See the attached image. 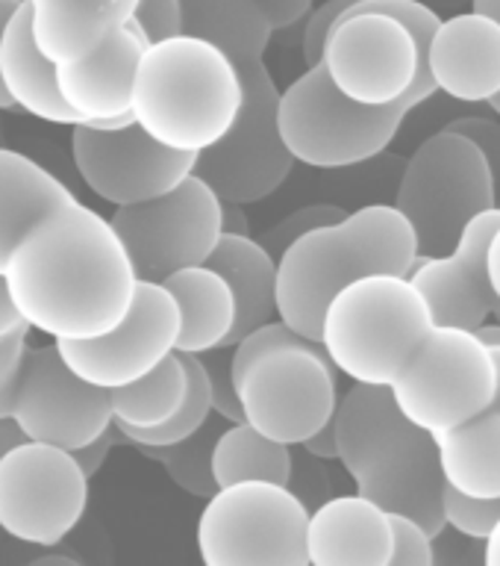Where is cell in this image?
I'll return each instance as SVG.
<instances>
[{
  "label": "cell",
  "instance_id": "obj_38",
  "mask_svg": "<svg viewBox=\"0 0 500 566\" xmlns=\"http://www.w3.org/2000/svg\"><path fill=\"white\" fill-rule=\"evenodd\" d=\"M357 3H360V0H327L325 7H318L309 12V18L304 21V60H307V65H316V62L321 60L330 27H333L348 9L357 7Z\"/></svg>",
  "mask_w": 500,
  "mask_h": 566
},
{
  "label": "cell",
  "instance_id": "obj_20",
  "mask_svg": "<svg viewBox=\"0 0 500 566\" xmlns=\"http://www.w3.org/2000/svg\"><path fill=\"white\" fill-rule=\"evenodd\" d=\"M439 92L462 104H489L500 92V24L483 12L442 18L427 53Z\"/></svg>",
  "mask_w": 500,
  "mask_h": 566
},
{
  "label": "cell",
  "instance_id": "obj_1",
  "mask_svg": "<svg viewBox=\"0 0 500 566\" xmlns=\"http://www.w3.org/2000/svg\"><path fill=\"white\" fill-rule=\"evenodd\" d=\"M9 295L39 334L95 339L130 313L139 274L130 251L86 203H65L26 230L9 256Z\"/></svg>",
  "mask_w": 500,
  "mask_h": 566
},
{
  "label": "cell",
  "instance_id": "obj_56",
  "mask_svg": "<svg viewBox=\"0 0 500 566\" xmlns=\"http://www.w3.org/2000/svg\"><path fill=\"white\" fill-rule=\"evenodd\" d=\"M498 203H500V198H498Z\"/></svg>",
  "mask_w": 500,
  "mask_h": 566
},
{
  "label": "cell",
  "instance_id": "obj_55",
  "mask_svg": "<svg viewBox=\"0 0 500 566\" xmlns=\"http://www.w3.org/2000/svg\"><path fill=\"white\" fill-rule=\"evenodd\" d=\"M18 3H26V0H18Z\"/></svg>",
  "mask_w": 500,
  "mask_h": 566
},
{
  "label": "cell",
  "instance_id": "obj_39",
  "mask_svg": "<svg viewBox=\"0 0 500 566\" xmlns=\"http://www.w3.org/2000/svg\"><path fill=\"white\" fill-rule=\"evenodd\" d=\"M316 454H309L304 449V458H295V467H291V478H289V486L295 493L307 502V507H318V504L330 499V478L327 472L316 463Z\"/></svg>",
  "mask_w": 500,
  "mask_h": 566
},
{
  "label": "cell",
  "instance_id": "obj_52",
  "mask_svg": "<svg viewBox=\"0 0 500 566\" xmlns=\"http://www.w3.org/2000/svg\"><path fill=\"white\" fill-rule=\"evenodd\" d=\"M44 564H77V560H71V557H60V555L39 557V560H35V566H44Z\"/></svg>",
  "mask_w": 500,
  "mask_h": 566
},
{
  "label": "cell",
  "instance_id": "obj_28",
  "mask_svg": "<svg viewBox=\"0 0 500 566\" xmlns=\"http://www.w3.org/2000/svg\"><path fill=\"white\" fill-rule=\"evenodd\" d=\"M183 33L219 44L236 65L263 60L277 33L256 0H183Z\"/></svg>",
  "mask_w": 500,
  "mask_h": 566
},
{
  "label": "cell",
  "instance_id": "obj_17",
  "mask_svg": "<svg viewBox=\"0 0 500 566\" xmlns=\"http://www.w3.org/2000/svg\"><path fill=\"white\" fill-rule=\"evenodd\" d=\"M12 419L26 440L77 451L115 424L113 396L74 375L56 343L26 348Z\"/></svg>",
  "mask_w": 500,
  "mask_h": 566
},
{
  "label": "cell",
  "instance_id": "obj_45",
  "mask_svg": "<svg viewBox=\"0 0 500 566\" xmlns=\"http://www.w3.org/2000/svg\"><path fill=\"white\" fill-rule=\"evenodd\" d=\"M245 203L224 201V233H251V221H247Z\"/></svg>",
  "mask_w": 500,
  "mask_h": 566
},
{
  "label": "cell",
  "instance_id": "obj_36",
  "mask_svg": "<svg viewBox=\"0 0 500 566\" xmlns=\"http://www.w3.org/2000/svg\"><path fill=\"white\" fill-rule=\"evenodd\" d=\"M130 21L150 44L183 35V0H139Z\"/></svg>",
  "mask_w": 500,
  "mask_h": 566
},
{
  "label": "cell",
  "instance_id": "obj_44",
  "mask_svg": "<svg viewBox=\"0 0 500 566\" xmlns=\"http://www.w3.org/2000/svg\"><path fill=\"white\" fill-rule=\"evenodd\" d=\"M21 327H26V322L24 316L18 313L12 295H9L7 277L0 274V339H7L9 334H15Z\"/></svg>",
  "mask_w": 500,
  "mask_h": 566
},
{
  "label": "cell",
  "instance_id": "obj_29",
  "mask_svg": "<svg viewBox=\"0 0 500 566\" xmlns=\"http://www.w3.org/2000/svg\"><path fill=\"white\" fill-rule=\"evenodd\" d=\"M295 454L291 446L277 442L256 431L251 422H227L215 440L212 451V472L219 486L236 484V481H277L289 484Z\"/></svg>",
  "mask_w": 500,
  "mask_h": 566
},
{
  "label": "cell",
  "instance_id": "obj_37",
  "mask_svg": "<svg viewBox=\"0 0 500 566\" xmlns=\"http://www.w3.org/2000/svg\"><path fill=\"white\" fill-rule=\"evenodd\" d=\"M33 327L26 325L15 334H9L7 339H0V419H9L15 410L18 380H21V369L26 360V334Z\"/></svg>",
  "mask_w": 500,
  "mask_h": 566
},
{
  "label": "cell",
  "instance_id": "obj_24",
  "mask_svg": "<svg viewBox=\"0 0 500 566\" xmlns=\"http://www.w3.org/2000/svg\"><path fill=\"white\" fill-rule=\"evenodd\" d=\"M162 283L180 304V318H183L177 352L206 354L227 348L238 316L236 292L227 277L210 263H201L168 274Z\"/></svg>",
  "mask_w": 500,
  "mask_h": 566
},
{
  "label": "cell",
  "instance_id": "obj_3",
  "mask_svg": "<svg viewBox=\"0 0 500 566\" xmlns=\"http://www.w3.org/2000/svg\"><path fill=\"white\" fill-rule=\"evenodd\" d=\"M418 254L415 228L395 203H369L307 230L280 256L277 316L321 343V318L336 292L374 272L409 274Z\"/></svg>",
  "mask_w": 500,
  "mask_h": 566
},
{
  "label": "cell",
  "instance_id": "obj_30",
  "mask_svg": "<svg viewBox=\"0 0 500 566\" xmlns=\"http://www.w3.org/2000/svg\"><path fill=\"white\" fill-rule=\"evenodd\" d=\"M115 428H157L180 413L189 396V371L183 354L174 352L145 378L109 389Z\"/></svg>",
  "mask_w": 500,
  "mask_h": 566
},
{
  "label": "cell",
  "instance_id": "obj_40",
  "mask_svg": "<svg viewBox=\"0 0 500 566\" xmlns=\"http://www.w3.org/2000/svg\"><path fill=\"white\" fill-rule=\"evenodd\" d=\"M448 127L454 130H462L466 136L480 145V150L486 154L489 159V166H492V175H494V184H498V192H500V122L498 118H486V115H462L457 122H450Z\"/></svg>",
  "mask_w": 500,
  "mask_h": 566
},
{
  "label": "cell",
  "instance_id": "obj_46",
  "mask_svg": "<svg viewBox=\"0 0 500 566\" xmlns=\"http://www.w3.org/2000/svg\"><path fill=\"white\" fill-rule=\"evenodd\" d=\"M21 7L18 0H0V42H3V33H7L9 18L15 15V9ZM12 97H9L7 86H3V80H0V109H12Z\"/></svg>",
  "mask_w": 500,
  "mask_h": 566
},
{
  "label": "cell",
  "instance_id": "obj_5",
  "mask_svg": "<svg viewBox=\"0 0 500 566\" xmlns=\"http://www.w3.org/2000/svg\"><path fill=\"white\" fill-rule=\"evenodd\" d=\"M336 375L325 345L298 334L280 316L233 345V378L245 422L286 446H304L333 419Z\"/></svg>",
  "mask_w": 500,
  "mask_h": 566
},
{
  "label": "cell",
  "instance_id": "obj_19",
  "mask_svg": "<svg viewBox=\"0 0 500 566\" xmlns=\"http://www.w3.org/2000/svg\"><path fill=\"white\" fill-rule=\"evenodd\" d=\"M150 42L139 27L127 21L118 33L83 60L56 69L65 104L97 130H118L136 122L132 83Z\"/></svg>",
  "mask_w": 500,
  "mask_h": 566
},
{
  "label": "cell",
  "instance_id": "obj_32",
  "mask_svg": "<svg viewBox=\"0 0 500 566\" xmlns=\"http://www.w3.org/2000/svg\"><path fill=\"white\" fill-rule=\"evenodd\" d=\"M442 507H445L448 528L468 539H477V543H483L492 534L500 516V499H475V495L459 493L454 486H445Z\"/></svg>",
  "mask_w": 500,
  "mask_h": 566
},
{
  "label": "cell",
  "instance_id": "obj_2",
  "mask_svg": "<svg viewBox=\"0 0 500 566\" xmlns=\"http://www.w3.org/2000/svg\"><path fill=\"white\" fill-rule=\"evenodd\" d=\"M339 460L362 495L389 513H409L430 534L445 531V472L436 437L409 422L392 387L353 384L336 407Z\"/></svg>",
  "mask_w": 500,
  "mask_h": 566
},
{
  "label": "cell",
  "instance_id": "obj_35",
  "mask_svg": "<svg viewBox=\"0 0 500 566\" xmlns=\"http://www.w3.org/2000/svg\"><path fill=\"white\" fill-rule=\"evenodd\" d=\"M210 371L212 384V407L215 413L224 416L227 422H245L242 401H238L236 378H233V348H215V352L201 354Z\"/></svg>",
  "mask_w": 500,
  "mask_h": 566
},
{
  "label": "cell",
  "instance_id": "obj_47",
  "mask_svg": "<svg viewBox=\"0 0 500 566\" xmlns=\"http://www.w3.org/2000/svg\"><path fill=\"white\" fill-rule=\"evenodd\" d=\"M489 281H492V290L500 301V224L494 230L492 242H489ZM494 316H500V304L494 307Z\"/></svg>",
  "mask_w": 500,
  "mask_h": 566
},
{
  "label": "cell",
  "instance_id": "obj_53",
  "mask_svg": "<svg viewBox=\"0 0 500 566\" xmlns=\"http://www.w3.org/2000/svg\"><path fill=\"white\" fill-rule=\"evenodd\" d=\"M492 354L494 360H498V398H494V410H500V345H492Z\"/></svg>",
  "mask_w": 500,
  "mask_h": 566
},
{
  "label": "cell",
  "instance_id": "obj_18",
  "mask_svg": "<svg viewBox=\"0 0 500 566\" xmlns=\"http://www.w3.org/2000/svg\"><path fill=\"white\" fill-rule=\"evenodd\" d=\"M500 224V203L468 221L445 254H418L409 277L427 295L436 325L468 331L489 322L500 301L489 281V242Z\"/></svg>",
  "mask_w": 500,
  "mask_h": 566
},
{
  "label": "cell",
  "instance_id": "obj_54",
  "mask_svg": "<svg viewBox=\"0 0 500 566\" xmlns=\"http://www.w3.org/2000/svg\"><path fill=\"white\" fill-rule=\"evenodd\" d=\"M489 106H492V113L498 115V118H500V92H498V95L492 97V101H489Z\"/></svg>",
  "mask_w": 500,
  "mask_h": 566
},
{
  "label": "cell",
  "instance_id": "obj_25",
  "mask_svg": "<svg viewBox=\"0 0 500 566\" xmlns=\"http://www.w3.org/2000/svg\"><path fill=\"white\" fill-rule=\"evenodd\" d=\"M68 186L18 150L0 148V274L24 233L47 212L74 203Z\"/></svg>",
  "mask_w": 500,
  "mask_h": 566
},
{
  "label": "cell",
  "instance_id": "obj_14",
  "mask_svg": "<svg viewBox=\"0 0 500 566\" xmlns=\"http://www.w3.org/2000/svg\"><path fill=\"white\" fill-rule=\"evenodd\" d=\"M88 504V475L74 454L24 440L0 458V528L30 546H56Z\"/></svg>",
  "mask_w": 500,
  "mask_h": 566
},
{
  "label": "cell",
  "instance_id": "obj_51",
  "mask_svg": "<svg viewBox=\"0 0 500 566\" xmlns=\"http://www.w3.org/2000/svg\"><path fill=\"white\" fill-rule=\"evenodd\" d=\"M477 12H483V15L494 18L500 24V0H475Z\"/></svg>",
  "mask_w": 500,
  "mask_h": 566
},
{
  "label": "cell",
  "instance_id": "obj_16",
  "mask_svg": "<svg viewBox=\"0 0 500 566\" xmlns=\"http://www.w3.org/2000/svg\"><path fill=\"white\" fill-rule=\"evenodd\" d=\"M180 325V304L166 283L139 281L121 325L95 339H56V348L74 375L95 387L118 389L145 378L177 352Z\"/></svg>",
  "mask_w": 500,
  "mask_h": 566
},
{
  "label": "cell",
  "instance_id": "obj_13",
  "mask_svg": "<svg viewBox=\"0 0 500 566\" xmlns=\"http://www.w3.org/2000/svg\"><path fill=\"white\" fill-rule=\"evenodd\" d=\"M113 228L130 251L139 281L201 265L224 237V198L201 175H189L153 201L115 207Z\"/></svg>",
  "mask_w": 500,
  "mask_h": 566
},
{
  "label": "cell",
  "instance_id": "obj_49",
  "mask_svg": "<svg viewBox=\"0 0 500 566\" xmlns=\"http://www.w3.org/2000/svg\"><path fill=\"white\" fill-rule=\"evenodd\" d=\"M483 564L500 566V516H498V522H494L492 534L483 539Z\"/></svg>",
  "mask_w": 500,
  "mask_h": 566
},
{
  "label": "cell",
  "instance_id": "obj_26",
  "mask_svg": "<svg viewBox=\"0 0 500 566\" xmlns=\"http://www.w3.org/2000/svg\"><path fill=\"white\" fill-rule=\"evenodd\" d=\"M206 263L219 269L236 292L238 316L227 339V348H233L254 327L277 318L280 260L259 239L251 237V233H224Z\"/></svg>",
  "mask_w": 500,
  "mask_h": 566
},
{
  "label": "cell",
  "instance_id": "obj_27",
  "mask_svg": "<svg viewBox=\"0 0 500 566\" xmlns=\"http://www.w3.org/2000/svg\"><path fill=\"white\" fill-rule=\"evenodd\" d=\"M448 486L475 499H500V410L436 437Z\"/></svg>",
  "mask_w": 500,
  "mask_h": 566
},
{
  "label": "cell",
  "instance_id": "obj_6",
  "mask_svg": "<svg viewBox=\"0 0 500 566\" xmlns=\"http://www.w3.org/2000/svg\"><path fill=\"white\" fill-rule=\"evenodd\" d=\"M433 325L430 301L409 274L374 272L336 292L321 318V345L353 384L392 387Z\"/></svg>",
  "mask_w": 500,
  "mask_h": 566
},
{
  "label": "cell",
  "instance_id": "obj_9",
  "mask_svg": "<svg viewBox=\"0 0 500 566\" xmlns=\"http://www.w3.org/2000/svg\"><path fill=\"white\" fill-rule=\"evenodd\" d=\"M309 507L289 484L236 481L206 499L198 552L206 566H307Z\"/></svg>",
  "mask_w": 500,
  "mask_h": 566
},
{
  "label": "cell",
  "instance_id": "obj_23",
  "mask_svg": "<svg viewBox=\"0 0 500 566\" xmlns=\"http://www.w3.org/2000/svg\"><path fill=\"white\" fill-rule=\"evenodd\" d=\"M139 0H26L33 39L56 65L77 62L109 42Z\"/></svg>",
  "mask_w": 500,
  "mask_h": 566
},
{
  "label": "cell",
  "instance_id": "obj_31",
  "mask_svg": "<svg viewBox=\"0 0 500 566\" xmlns=\"http://www.w3.org/2000/svg\"><path fill=\"white\" fill-rule=\"evenodd\" d=\"M224 424H227L224 416L212 413L210 422L203 424L201 431H194L192 437H185V440L171 442V446H136V449L145 458L157 460L183 493L210 499L219 490V481H215V472H212V451H215V440L224 431Z\"/></svg>",
  "mask_w": 500,
  "mask_h": 566
},
{
  "label": "cell",
  "instance_id": "obj_41",
  "mask_svg": "<svg viewBox=\"0 0 500 566\" xmlns=\"http://www.w3.org/2000/svg\"><path fill=\"white\" fill-rule=\"evenodd\" d=\"M274 30H289L295 24H304L312 12L316 0H256Z\"/></svg>",
  "mask_w": 500,
  "mask_h": 566
},
{
  "label": "cell",
  "instance_id": "obj_43",
  "mask_svg": "<svg viewBox=\"0 0 500 566\" xmlns=\"http://www.w3.org/2000/svg\"><path fill=\"white\" fill-rule=\"evenodd\" d=\"M300 449H307L309 454H316L318 460H339V437H336L333 419H330L325 428H318Z\"/></svg>",
  "mask_w": 500,
  "mask_h": 566
},
{
  "label": "cell",
  "instance_id": "obj_50",
  "mask_svg": "<svg viewBox=\"0 0 500 566\" xmlns=\"http://www.w3.org/2000/svg\"><path fill=\"white\" fill-rule=\"evenodd\" d=\"M477 334H480L486 345H500V316L498 322H483V325L477 327Z\"/></svg>",
  "mask_w": 500,
  "mask_h": 566
},
{
  "label": "cell",
  "instance_id": "obj_22",
  "mask_svg": "<svg viewBox=\"0 0 500 566\" xmlns=\"http://www.w3.org/2000/svg\"><path fill=\"white\" fill-rule=\"evenodd\" d=\"M56 69L60 65L47 60L42 48L35 44L30 7L21 3L15 15L9 18L7 33L0 42V80L12 104L26 115H33L39 122L60 124V127H77L83 118L65 104Z\"/></svg>",
  "mask_w": 500,
  "mask_h": 566
},
{
  "label": "cell",
  "instance_id": "obj_4",
  "mask_svg": "<svg viewBox=\"0 0 500 566\" xmlns=\"http://www.w3.org/2000/svg\"><path fill=\"white\" fill-rule=\"evenodd\" d=\"M245 104L242 71L219 44L174 35L150 44L132 83L136 124L174 150L201 154L236 124Z\"/></svg>",
  "mask_w": 500,
  "mask_h": 566
},
{
  "label": "cell",
  "instance_id": "obj_10",
  "mask_svg": "<svg viewBox=\"0 0 500 566\" xmlns=\"http://www.w3.org/2000/svg\"><path fill=\"white\" fill-rule=\"evenodd\" d=\"M321 62L336 88L357 104H404L413 113L439 92L413 30L380 9H348L330 27Z\"/></svg>",
  "mask_w": 500,
  "mask_h": 566
},
{
  "label": "cell",
  "instance_id": "obj_15",
  "mask_svg": "<svg viewBox=\"0 0 500 566\" xmlns=\"http://www.w3.org/2000/svg\"><path fill=\"white\" fill-rule=\"evenodd\" d=\"M71 157L83 184L113 207L153 201L183 184L198 166V154L168 148L136 122L118 130L71 127Z\"/></svg>",
  "mask_w": 500,
  "mask_h": 566
},
{
  "label": "cell",
  "instance_id": "obj_11",
  "mask_svg": "<svg viewBox=\"0 0 500 566\" xmlns=\"http://www.w3.org/2000/svg\"><path fill=\"white\" fill-rule=\"evenodd\" d=\"M401 413L433 437L457 431L498 398V360L477 331L433 325L415 357L392 384Z\"/></svg>",
  "mask_w": 500,
  "mask_h": 566
},
{
  "label": "cell",
  "instance_id": "obj_12",
  "mask_svg": "<svg viewBox=\"0 0 500 566\" xmlns=\"http://www.w3.org/2000/svg\"><path fill=\"white\" fill-rule=\"evenodd\" d=\"M245 80V104L221 142L198 154L201 175L230 203H256L274 195L298 159L280 133V88L263 60L238 65Z\"/></svg>",
  "mask_w": 500,
  "mask_h": 566
},
{
  "label": "cell",
  "instance_id": "obj_33",
  "mask_svg": "<svg viewBox=\"0 0 500 566\" xmlns=\"http://www.w3.org/2000/svg\"><path fill=\"white\" fill-rule=\"evenodd\" d=\"M342 216H348V212H344L342 207H336V203H309V207H300V210L289 212V216L277 221V224H272V228L259 237V242L280 260L283 251H286L295 239L304 237L307 230L330 224V221H339Z\"/></svg>",
  "mask_w": 500,
  "mask_h": 566
},
{
  "label": "cell",
  "instance_id": "obj_34",
  "mask_svg": "<svg viewBox=\"0 0 500 566\" xmlns=\"http://www.w3.org/2000/svg\"><path fill=\"white\" fill-rule=\"evenodd\" d=\"M395 552L392 566H436V537L409 513H392Z\"/></svg>",
  "mask_w": 500,
  "mask_h": 566
},
{
  "label": "cell",
  "instance_id": "obj_21",
  "mask_svg": "<svg viewBox=\"0 0 500 566\" xmlns=\"http://www.w3.org/2000/svg\"><path fill=\"white\" fill-rule=\"evenodd\" d=\"M392 513L362 495H330L312 507L307 557L312 566H392Z\"/></svg>",
  "mask_w": 500,
  "mask_h": 566
},
{
  "label": "cell",
  "instance_id": "obj_8",
  "mask_svg": "<svg viewBox=\"0 0 500 566\" xmlns=\"http://www.w3.org/2000/svg\"><path fill=\"white\" fill-rule=\"evenodd\" d=\"M406 118L404 104L365 106L342 95L325 62L307 65L280 92V133L304 166L336 171L380 157Z\"/></svg>",
  "mask_w": 500,
  "mask_h": 566
},
{
  "label": "cell",
  "instance_id": "obj_42",
  "mask_svg": "<svg viewBox=\"0 0 500 566\" xmlns=\"http://www.w3.org/2000/svg\"><path fill=\"white\" fill-rule=\"evenodd\" d=\"M113 428H109L106 433H100V437L88 442V446H83V449L71 451V454H74V460L79 463V469H83V472L88 475V481H92V478L100 472V467H104L106 458H109V451H113Z\"/></svg>",
  "mask_w": 500,
  "mask_h": 566
},
{
  "label": "cell",
  "instance_id": "obj_48",
  "mask_svg": "<svg viewBox=\"0 0 500 566\" xmlns=\"http://www.w3.org/2000/svg\"><path fill=\"white\" fill-rule=\"evenodd\" d=\"M24 431L18 428V422L9 416V419H0V458L7 454L9 449H15L18 442H24Z\"/></svg>",
  "mask_w": 500,
  "mask_h": 566
},
{
  "label": "cell",
  "instance_id": "obj_7",
  "mask_svg": "<svg viewBox=\"0 0 500 566\" xmlns=\"http://www.w3.org/2000/svg\"><path fill=\"white\" fill-rule=\"evenodd\" d=\"M492 166L471 136L442 127L413 150L397 184L395 207L418 237L422 254H445L480 212L498 207Z\"/></svg>",
  "mask_w": 500,
  "mask_h": 566
}]
</instances>
